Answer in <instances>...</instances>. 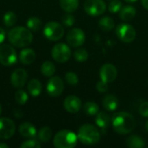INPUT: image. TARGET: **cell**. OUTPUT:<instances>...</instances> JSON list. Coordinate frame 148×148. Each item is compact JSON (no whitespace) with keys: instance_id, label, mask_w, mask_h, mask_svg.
<instances>
[{"instance_id":"5","label":"cell","mask_w":148,"mask_h":148,"mask_svg":"<svg viewBox=\"0 0 148 148\" xmlns=\"http://www.w3.org/2000/svg\"><path fill=\"white\" fill-rule=\"evenodd\" d=\"M43 34L45 37L50 41H58L63 36L64 29L61 23L51 21L45 24Z\"/></svg>"},{"instance_id":"20","label":"cell","mask_w":148,"mask_h":148,"mask_svg":"<svg viewBox=\"0 0 148 148\" xmlns=\"http://www.w3.org/2000/svg\"><path fill=\"white\" fill-rule=\"evenodd\" d=\"M27 89L31 96H38L42 92V83L37 79H32L29 82Z\"/></svg>"},{"instance_id":"39","label":"cell","mask_w":148,"mask_h":148,"mask_svg":"<svg viewBox=\"0 0 148 148\" xmlns=\"http://www.w3.org/2000/svg\"><path fill=\"white\" fill-rule=\"evenodd\" d=\"M141 3H142L143 7L148 10V0H141Z\"/></svg>"},{"instance_id":"35","label":"cell","mask_w":148,"mask_h":148,"mask_svg":"<svg viewBox=\"0 0 148 148\" xmlns=\"http://www.w3.org/2000/svg\"><path fill=\"white\" fill-rule=\"evenodd\" d=\"M62 22L64 26L71 27V26L74 25V23L75 22V16L73 15H71L70 13H68V14H66V15H64L62 16Z\"/></svg>"},{"instance_id":"10","label":"cell","mask_w":148,"mask_h":148,"mask_svg":"<svg viewBox=\"0 0 148 148\" xmlns=\"http://www.w3.org/2000/svg\"><path fill=\"white\" fill-rule=\"evenodd\" d=\"M47 92L50 96H60L64 90V82L59 76H51L47 82Z\"/></svg>"},{"instance_id":"40","label":"cell","mask_w":148,"mask_h":148,"mask_svg":"<svg viewBox=\"0 0 148 148\" xmlns=\"http://www.w3.org/2000/svg\"><path fill=\"white\" fill-rule=\"evenodd\" d=\"M0 148H9V146L6 143H0Z\"/></svg>"},{"instance_id":"14","label":"cell","mask_w":148,"mask_h":148,"mask_svg":"<svg viewBox=\"0 0 148 148\" xmlns=\"http://www.w3.org/2000/svg\"><path fill=\"white\" fill-rule=\"evenodd\" d=\"M28 79V73L23 69H16L10 76V82L14 88H21L25 86Z\"/></svg>"},{"instance_id":"1","label":"cell","mask_w":148,"mask_h":148,"mask_svg":"<svg viewBox=\"0 0 148 148\" xmlns=\"http://www.w3.org/2000/svg\"><path fill=\"white\" fill-rule=\"evenodd\" d=\"M112 125L114 130L121 135L133 132L136 122L134 117L127 112H119L114 114L112 118Z\"/></svg>"},{"instance_id":"42","label":"cell","mask_w":148,"mask_h":148,"mask_svg":"<svg viewBox=\"0 0 148 148\" xmlns=\"http://www.w3.org/2000/svg\"><path fill=\"white\" fill-rule=\"evenodd\" d=\"M146 128H147V130L148 131V120L147 121V122H146Z\"/></svg>"},{"instance_id":"11","label":"cell","mask_w":148,"mask_h":148,"mask_svg":"<svg viewBox=\"0 0 148 148\" xmlns=\"http://www.w3.org/2000/svg\"><path fill=\"white\" fill-rule=\"evenodd\" d=\"M85 38L84 31L79 28H74L67 34V42L71 47L74 48L82 46L85 42Z\"/></svg>"},{"instance_id":"28","label":"cell","mask_w":148,"mask_h":148,"mask_svg":"<svg viewBox=\"0 0 148 148\" xmlns=\"http://www.w3.org/2000/svg\"><path fill=\"white\" fill-rule=\"evenodd\" d=\"M83 110L84 112L90 116L93 115H96L99 113V106L98 104H96L94 101H87L84 105H83Z\"/></svg>"},{"instance_id":"3","label":"cell","mask_w":148,"mask_h":148,"mask_svg":"<svg viewBox=\"0 0 148 148\" xmlns=\"http://www.w3.org/2000/svg\"><path fill=\"white\" fill-rule=\"evenodd\" d=\"M78 140L85 145H95L101 140L99 130L91 124L82 125L77 133Z\"/></svg>"},{"instance_id":"19","label":"cell","mask_w":148,"mask_h":148,"mask_svg":"<svg viewBox=\"0 0 148 148\" xmlns=\"http://www.w3.org/2000/svg\"><path fill=\"white\" fill-rule=\"evenodd\" d=\"M136 15V9L134 6L127 5L121 8L120 10V18L123 21H130L134 18Z\"/></svg>"},{"instance_id":"38","label":"cell","mask_w":148,"mask_h":148,"mask_svg":"<svg viewBox=\"0 0 148 148\" xmlns=\"http://www.w3.org/2000/svg\"><path fill=\"white\" fill-rule=\"evenodd\" d=\"M5 39V31L3 28L0 27V44L4 41Z\"/></svg>"},{"instance_id":"27","label":"cell","mask_w":148,"mask_h":148,"mask_svg":"<svg viewBox=\"0 0 148 148\" xmlns=\"http://www.w3.org/2000/svg\"><path fill=\"white\" fill-rule=\"evenodd\" d=\"M27 27L29 30L34 31V32H37L42 26V21L40 18L36 17V16H30L28 20H27Z\"/></svg>"},{"instance_id":"8","label":"cell","mask_w":148,"mask_h":148,"mask_svg":"<svg viewBox=\"0 0 148 148\" xmlns=\"http://www.w3.org/2000/svg\"><path fill=\"white\" fill-rule=\"evenodd\" d=\"M51 56L56 62L59 63H63L69 60L71 56V50L67 44L62 42L57 43L52 48Z\"/></svg>"},{"instance_id":"12","label":"cell","mask_w":148,"mask_h":148,"mask_svg":"<svg viewBox=\"0 0 148 148\" xmlns=\"http://www.w3.org/2000/svg\"><path fill=\"white\" fill-rule=\"evenodd\" d=\"M16 131L14 121L10 118H0V139H10Z\"/></svg>"},{"instance_id":"32","label":"cell","mask_w":148,"mask_h":148,"mask_svg":"<svg viewBox=\"0 0 148 148\" xmlns=\"http://www.w3.org/2000/svg\"><path fill=\"white\" fill-rule=\"evenodd\" d=\"M41 147H42L41 142L38 140H36L33 138H31L30 140L23 141L20 145L21 148H40Z\"/></svg>"},{"instance_id":"15","label":"cell","mask_w":148,"mask_h":148,"mask_svg":"<svg viewBox=\"0 0 148 148\" xmlns=\"http://www.w3.org/2000/svg\"><path fill=\"white\" fill-rule=\"evenodd\" d=\"M82 101L75 95H69L63 102L65 110L69 114H76L82 108Z\"/></svg>"},{"instance_id":"6","label":"cell","mask_w":148,"mask_h":148,"mask_svg":"<svg viewBox=\"0 0 148 148\" xmlns=\"http://www.w3.org/2000/svg\"><path fill=\"white\" fill-rule=\"evenodd\" d=\"M115 33L117 37L123 42L130 43L134 41L136 37V31L135 29L126 23H120L116 29H115Z\"/></svg>"},{"instance_id":"16","label":"cell","mask_w":148,"mask_h":148,"mask_svg":"<svg viewBox=\"0 0 148 148\" xmlns=\"http://www.w3.org/2000/svg\"><path fill=\"white\" fill-rule=\"evenodd\" d=\"M36 55L32 49H23L19 54V61L23 65H30L36 60Z\"/></svg>"},{"instance_id":"23","label":"cell","mask_w":148,"mask_h":148,"mask_svg":"<svg viewBox=\"0 0 148 148\" xmlns=\"http://www.w3.org/2000/svg\"><path fill=\"white\" fill-rule=\"evenodd\" d=\"M127 146L130 148H143L146 144L142 138L137 135H130L127 139Z\"/></svg>"},{"instance_id":"37","label":"cell","mask_w":148,"mask_h":148,"mask_svg":"<svg viewBox=\"0 0 148 148\" xmlns=\"http://www.w3.org/2000/svg\"><path fill=\"white\" fill-rule=\"evenodd\" d=\"M139 113L141 116L148 118V101H145L141 103L139 108Z\"/></svg>"},{"instance_id":"4","label":"cell","mask_w":148,"mask_h":148,"mask_svg":"<svg viewBox=\"0 0 148 148\" xmlns=\"http://www.w3.org/2000/svg\"><path fill=\"white\" fill-rule=\"evenodd\" d=\"M77 135L69 130H61L54 137L53 144L56 148H73L77 144Z\"/></svg>"},{"instance_id":"18","label":"cell","mask_w":148,"mask_h":148,"mask_svg":"<svg viewBox=\"0 0 148 148\" xmlns=\"http://www.w3.org/2000/svg\"><path fill=\"white\" fill-rule=\"evenodd\" d=\"M102 105L104 108L108 111H114L119 106V100L114 95H107L102 101Z\"/></svg>"},{"instance_id":"36","label":"cell","mask_w":148,"mask_h":148,"mask_svg":"<svg viewBox=\"0 0 148 148\" xmlns=\"http://www.w3.org/2000/svg\"><path fill=\"white\" fill-rule=\"evenodd\" d=\"M96 89L100 93H105L108 90V83L105 82L104 81L101 80L96 83Z\"/></svg>"},{"instance_id":"29","label":"cell","mask_w":148,"mask_h":148,"mask_svg":"<svg viewBox=\"0 0 148 148\" xmlns=\"http://www.w3.org/2000/svg\"><path fill=\"white\" fill-rule=\"evenodd\" d=\"M17 20V16L15 12L13 11H8L3 15V23L6 27H11L13 26Z\"/></svg>"},{"instance_id":"25","label":"cell","mask_w":148,"mask_h":148,"mask_svg":"<svg viewBox=\"0 0 148 148\" xmlns=\"http://www.w3.org/2000/svg\"><path fill=\"white\" fill-rule=\"evenodd\" d=\"M36 136H37V140L40 142L47 143L49 141V140L52 137V130L49 127H43L39 130Z\"/></svg>"},{"instance_id":"31","label":"cell","mask_w":148,"mask_h":148,"mask_svg":"<svg viewBox=\"0 0 148 148\" xmlns=\"http://www.w3.org/2000/svg\"><path fill=\"white\" fill-rule=\"evenodd\" d=\"M28 99H29L28 94L24 90L20 89L16 91L15 94V100L19 105H24L28 101Z\"/></svg>"},{"instance_id":"26","label":"cell","mask_w":148,"mask_h":148,"mask_svg":"<svg viewBox=\"0 0 148 148\" xmlns=\"http://www.w3.org/2000/svg\"><path fill=\"white\" fill-rule=\"evenodd\" d=\"M41 72L46 77H51L56 73V66L49 61L44 62L41 66Z\"/></svg>"},{"instance_id":"13","label":"cell","mask_w":148,"mask_h":148,"mask_svg":"<svg viewBox=\"0 0 148 148\" xmlns=\"http://www.w3.org/2000/svg\"><path fill=\"white\" fill-rule=\"evenodd\" d=\"M118 72L117 69L114 64L105 63L100 69V77L101 80L104 81L107 83L113 82L117 77Z\"/></svg>"},{"instance_id":"41","label":"cell","mask_w":148,"mask_h":148,"mask_svg":"<svg viewBox=\"0 0 148 148\" xmlns=\"http://www.w3.org/2000/svg\"><path fill=\"white\" fill-rule=\"evenodd\" d=\"M126 2H127V3H134V2H135V1H137V0H125Z\"/></svg>"},{"instance_id":"21","label":"cell","mask_w":148,"mask_h":148,"mask_svg":"<svg viewBox=\"0 0 148 148\" xmlns=\"http://www.w3.org/2000/svg\"><path fill=\"white\" fill-rule=\"evenodd\" d=\"M110 121H111L110 116L107 113H105V112H99L96 114L95 123H96L97 127H100L101 129L108 128V127L110 124Z\"/></svg>"},{"instance_id":"43","label":"cell","mask_w":148,"mask_h":148,"mask_svg":"<svg viewBox=\"0 0 148 148\" xmlns=\"http://www.w3.org/2000/svg\"><path fill=\"white\" fill-rule=\"evenodd\" d=\"M2 114V107H1V104H0V114Z\"/></svg>"},{"instance_id":"24","label":"cell","mask_w":148,"mask_h":148,"mask_svg":"<svg viewBox=\"0 0 148 148\" xmlns=\"http://www.w3.org/2000/svg\"><path fill=\"white\" fill-rule=\"evenodd\" d=\"M99 27L104 31H110L114 28V20L110 16H103L99 20Z\"/></svg>"},{"instance_id":"7","label":"cell","mask_w":148,"mask_h":148,"mask_svg":"<svg viewBox=\"0 0 148 148\" xmlns=\"http://www.w3.org/2000/svg\"><path fill=\"white\" fill-rule=\"evenodd\" d=\"M17 55L15 49L9 44L0 45V63L3 66L10 67L16 62Z\"/></svg>"},{"instance_id":"34","label":"cell","mask_w":148,"mask_h":148,"mask_svg":"<svg viewBox=\"0 0 148 148\" xmlns=\"http://www.w3.org/2000/svg\"><path fill=\"white\" fill-rule=\"evenodd\" d=\"M122 8V3L120 0H111L108 4V11L111 13H117Z\"/></svg>"},{"instance_id":"33","label":"cell","mask_w":148,"mask_h":148,"mask_svg":"<svg viewBox=\"0 0 148 148\" xmlns=\"http://www.w3.org/2000/svg\"><path fill=\"white\" fill-rule=\"evenodd\" d=\"M65 80L71 86L76 85L78 83V82H79L78 75L75 72H72V71H69V72H67L66 73V75H65Z\"/></svg>"},{"instance_id":"17","label":"cell","mask_w":148,"mask_h":148,"mask_svg":"<svg viewBox=\"0 0 148 148\" xmlns=\"http://www.w3.org/2000/svg\"><path fill=\"white\" fill-rule=\"evenodd\" d=\"M19 134L25 138H35L36 136V130L34 125L29 122H23L19 126Z\"/></svg>"},{"instance_id":"30","label":"cell","mask_w":148,"mask_h":148,"mask_svg":"<svg viewBox=\"0 0 148 148\" xmlns=\"http://www.w3.org/2000/svg\"><path fill=\"white\" fill-rule=\"evenodd\" d=\"M88 57V54L85 49L80 48V49H77L74 52V58L75 59V61H77L79 62H83L87 61Z\"/></svg>"},{"instance_id":"9","label":"cell","mask_w":148,"mask_h":148,"mask_svg":"<svg viewBox=\"0 0 148 148\" xmlns=\"http://www.w3.org/2000/svg\"><path fill=\"white\" fill-rule=\"evenodd\" d=\"M106 10L107 5L103 0H86L84 3L85 12L91 16H101Z\"/></svg>"},{"instance_id":"22","label":"cell","mask_w":148,"mask_h":148,"mask_svg":"<svg viewBox=\"0 0 148 148\" xmlns=\"http://www.w3.org/2000/svg\"><path fill=\"white\" fill-rule=\"evenodd\" d=\"M60 6L64 11L72 13L77 10L79 6V0H60Z\"/></svg>"},{"instance_id":"2","label":"cell","mask_w":148,"mask_h":148,"mask_svg":"<svg viewBox=\"0 0 148 148\" xmlns=\"http://www.w3.org/2000/svg\"><path fill=\"white\" fill-rule=\"evenodd\" d=\"M8 40L15 47L24 48L32 42L33 35L31 30L25 27H15L9 31Z\"/></svg>"}]
</instances>
